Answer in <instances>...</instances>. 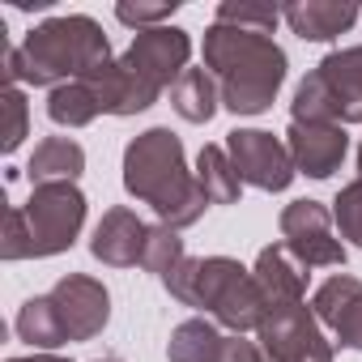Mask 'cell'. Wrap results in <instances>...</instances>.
Masks as SVG:
<instances>
[{
    "label": "cell",
    "mask_w": 362,
    "mask_h": 362,
    "mask_svg": "<svg viewBox=\"0 0 362 362\" xmlns=\"http://www.w3.org/2000/svg\"><path fill=\"white\" fill-rule=\"evenodd\" d=\"M103 64H111L107 30L86 13H64V18H47L43 26H35L22 39V47H5L0 77H5V86L26 81V86L56 90V86L98 73Z\"/></svg>",
    "instance_id": "1"
},
{
    "label": "cell",
    "mask_w": 362,
    "mask_h": 362,
    "mask_svg": "<svg viewBox=\"0 0 362 362\" xmlns=\"http://www.w3.org/2000/svg\"><path fill=\"white\" fill-rule=\"evenodd\" d=\"M124 188H128V197L145 201L162 218V226H170V230H184V226L201 222V214L209 209V192L188 170L184 141L170 128H145L141 136L128 141Z\"/></svg>",
    "instance_id": "2"
},
{
    "label": "cell",
    "mask_w": 362,
    "mask_h": 362,
    "mask_svg": "<svg viewBox=\"0 0 362 362\" xmlns=\"http://www.w3.org/2000/svg\"><path fill=\"white\" fill-rule=\"evenodd\" d=\"M205 69L218 81L226 111L260 115L273 107L290 60L269 35H252V30H235V26L214 22L205 30Z\"/></svg>",
    "instance_id": "3"
},
{
    "label": "cell",
    "mask_w": 362,
    "mask_h": 362,
    "mask_svg": "<svg viewBox=\"0 0 362 362\" xmlns=\"http://www.w3.org/2000/svg\"><path fill=\"white\" fill-rule=\"evenodd\" d=\"M162 286L170 298L205 311L214 324L230 332H256L264 320V294L252 269H243L230 256H188L175 273L162 277Z\"/></svg>",
    "instance_id": "4"
},
{
    "label": "cell",
    "mask_w": 362,
    "mask_h": 362,
    "mask_svg": "<svg viewBox=\"0 0 362 362\" xmlns=\"http://www.w3.org/2000/svg\"><path fill=\"white\" fill-rule=\"evenodd\" d=\"M290 115L298 124H362V43L328 52L298 81Z\"/></svg>",
    "instance_id": "5"
},
{
    "label": "cell",
    "mask_w": 362,
    "mask_h": 362,
    "mask_svg": "<svg viewBox=\"0 0 362 362\" xmlns=\"http://www.w3.org/2000/svg\"><path fill=\"white\" fill-rule=\"evenodd\" d=\"M22 222H26L22 260L60 256L77 243L86 226V197L77 184H39L30 188V201L22 205Z\"/></svg>",
    "instance_id": "6"
},
{
    "label": "cell",
    "mask_w": 362,
    "mask_h": 362,
    "mask_svg": "<svg viewBox=\"0 0 362 362\" xmlns=\"http://www.w3.org/2000/svg\"><path fill=\"white\" fill-rule=\"evenodd\" d=\"M256 341H260V362H332L324 324L315 320V311L307 303L264 307Z\"/></svg>",
    "instance_id": "7"
},
{
    "label": "cell",
    "mask_w": 362,
    "mask_h": 362,
    "mask_svg": "<svg viewBox=\"0 0 362 362\" xmlns=\"http://www.w3.org/2000/svg\"><path fill=\"white\" fill-rule=\"evenodd\" d=\"M226 153H230V162H235L243 184H252L260 192H286L294 184V175H298L286 141L264 132V128H235V132H226Z\"/></svg>",
    "instance_id": "8"
},
{
    "label": "cell",
    "mask_w": 362,
    "mask_h": 362,
    "mask_svg": "<svg viewBox=\"0 0 362 362\" xmlns=\"http://www.w3.org/2000/svg\"><path fill=\"white\" fill-rule=\"evenodd\" d=\"M281 243L307 264V269H341L345 264V243L337 239V222L320 201H294L281 209Z\"/></svg>",
    "instance_id": "9"
},
{
    "label": "cell",
    "mask_w": 362,
    "mask_h": 362,
    "mask_svg": "<svg viewBox=\"0 0 362 362\" xmlns=\"http://www.w3.org/2000/svg\"><path fill=\"white\" fill-rule=\"evenodd\" d=\"M47 298H52L69 341H94L111 320V294H107V286L98 277L69 273L47 290Z\"/></svg>",
    "instance_id": "10"
},
{
    "label": "cell",
    "mask_w": 362,
    "mask_h": 362,
    "mask_svg": "<svg viewBox=\"0 0 362 362\" xmlns=\"http://www.w3.org/2000/svg\"><path fill=\"white\" fill-rule=\"evenodd\" d=\"M124 60L158 90L175 86L179 77L188 73V60H192V39L188 30L179 26H153V30H136Z\"/></svg>",
    "instance_id": "11"
},
{
    "label": "cell",
    "mask_w": 362,
    "mask_h": 362,
    "mask_svg": "<svg viewBox=\"0 0 362 362\" xmlns=\"http://www.w3.org/2000/svg\"><path fill=\"white\" fill-rule=\"evenodd\" d=\"M286 149H290L298 175L328 179L332 170H341V162L349 153V136H345L341 124H298V119H290Z\"/></svg>",
    "instance_id": "12"
},
{
    "label": "cell",
    "mask_w": 362,
    "mask_h": 362,
    "mask_svg": "<svg viewBox=\"0 0 362 362\" xmlns=\"http://www.w3.org/2000/svg\"><path fill=\"white\" fill-rule=\"evenodd\" d=\"M311 311L345 349H362V281L358 277L349 273L328 277L311 294Z\"/></svg>",
    "instance_id": "13"
},
{
    "label": "cell",
    "mask_w": 362,
    "mask_h": 362,
    "mask_svg": "<svg viewBox=\"0 0 362 362\" xmlns=\"http://www.w3.org/2000/svg\"><path fill=\"white\" fill-rule=\"evenodd\" d=\"M81 81H90V90H94V98H98V107H103V115H136V111H149L153 103H158V86H149L124 56L119 60H111V64H103L98 73H90V77H81Z\"/></svg>",
    "instance_id": "14"
},
{
    "label": "cell",
    "mask_w": 362,
    "mask_h": 362,
    "mask_svg": "<svg viewBox=\"0 0 362 362\" xmlns=\"http://www.w3.org/2000/svg\"><path fill=\"white\" fill-rule=\"evenodd\" d=\"M145 239H149V226H145L132 209L115 205V209H107L103 222L94 226L90 252H94V260H103V264H111V269H132V264H141V256H145Z\"/></svg>",
    "instance_id": "15"
},
{
    "label": "cell",
    "mask_w": 362,
    "mask_h": 362,
    "mask_svg": "<svg viewBox=\"0 0 362 362\" xmlns=\"http://www.w3.org/2000/svg\"><path fill=\"white\" fill-rule=\"evenodd\" d=\"M281 22L307 43H332L358 22V5H349V0H290V5H281Z\"/></svg>",
    "instance_id": "16"
},
{
    "label": "cell",
    "mask_w": 362,
    "mask_h": 362,
    "mask_svg": "<svg viewBox=\"0 0 362 362\" xmlns=\"http://www.w3.org/2000/svg\"><path fill=\"white\" fill-rule=\"evenodd\" d=\"M252 277H256V286H260V294H264V307L303 303V294H307V264H303L286 243L260 247Z\"/></svg>",
    "instance_id": "17"
},
{
    "label": "cell",
    "mask_w": 362,
    "mask_h": 362,
    "mask_svg": "<svg viewBox=\"0 0 362 362\" xmlns=\"http://www.w3.org/2000/svg\"><path fill=\"white\" fill-rule=\"evenodd\" d=\"M86 170V149L73 136H47L35 145L30 162H26V179L30 188L39 184H77Z\"/></svg>",
    "instance_id": "18"
},
{
    "label": "cell",
    "mask_w": 362,
    "mask_h": 362,
    "mask_svg": "<svg viewBox=\"0 0 362 362\" xmlns=\"http://www.w3.org/2000/svg\"><path fill=\"white\" fill-rule=\"evenodd\" d=\"M170 107L179 119L188 124H209L222 107V94H218V81L209 77V69H188L170 86Z\"/></svg>",
    "instance_id": "19"
},
{
    "label": "cell",
    "mask_w": 362,
    "mask_h": 362,
    "mask_svg": "<svg viewBox=\"0 0 362 362\" xmlns=\"http://www.w3.org/2000/svg\"><path fill=\"white\" fill-rule=\"evenodd\" d=\"M222 345H226V332H218L209 315H197V320H184L179 328H170L166 358L170 362H218Z\"/></svg>",
    "instance_id": "20"
},
{
    "label": "cell",
    "mask_w": 362,
    "mask_h": 362,
    "mask_svg": "<svg viewBox=\"0 0 362 362\" xmlns=\"http://www.w3.org/2000/svg\"><path fill=\"white\" fill-rule=\"evenodd\" d=\"M197 179L209 192V205H239V197H243V179L222 145H205L197 153Z\"/></svg>",
    "instance_id": "21"
},
{
    "label": "cell",
    "mask_w": 362,
    "mask_h": 362,
    "mask_svg": "<svg viewBox=\"0 0 362 362\" xmlns=\"http://www.w3.org/2000/svg\"><path fill=\"white\" fill-rule=\"evenodd\" d=\"M13 328H18V337H22L26 345H35V349H43V354H52L56 345H64V341H69V337H64V328H60V315H56V307H52V298H47V294L26 298V303L18 307Z\"/></svg>",
    "instance_id": "22"
},
{
    "label": "cell",
    "mask_w": 362,
    "mask_h": 362,
    "mask_svg": "<svg viewBox=\"0 0 362 362\" xmlns=\"http://www.w3.org/2000/svg\"><path fill=\"white\" fill-rule=\"evenodd\" d=\"M103 115L90 81H69V86H56L47 94V119L60 124V128H86Z\"/></svg>",
    "instance_id": "23"
},
{
    "label": "cell",
    "mask_w": 362,
    "mask_h": 362,
    "mask_svg": "<svg viewBox=\"0 0 362 362\" xmlns=\"http://www.w3.org/2000/svg\"><path fill=\"white\" fill-rule=\"evenodd\" d=\"M184 260H188V252H184V239H179V230H170V226H149L141 269H149V273L162 281L166 273H175Z\"/></svg>",
    "instance_id": "24"
},
{
    "label": "cell",
    "mask_w": 362,
    "mask_h": 362,
    "mask_svg": "<svg viewBox=\"0 0 362 362\" xmlns=\"http://www.w3.org/2000/svg\"><path fill=\"white\" fill-rule=\"evenodd\" d=\"M277 22H281L277 5H256V0H222V5H218V26H235V30H252V35H273Z\"/></svg>",
    "instance_id": "25"
},
{
    "label": "cell",
    "mask_w": 362,
    "mask_h": 362,
    "mask_svg": "<svg viewBox=\"0 0 362 362\" xmlns=\"http://www.w3.org/2000/svg\"><path fill=\"white\" fill-rule=\"evenodd\" d=\"M0 111H5V128H0V149L13 153L30 136V103L18 86H0Z\"/></svg>",
    "instance_id": "26"
},
{
    "label": "cell",
    "mask_w": 362,
    "mask_h": 362,
    "mask_svg": "<svg viewBox=\"0 0 362 362\" xmlns=\"http://www.w3.org/2000/svg\"><path fill=\"white\" fill-rule=\"evenodd\" d=\"M332 222H337V230H341L354 247H362V175L337 192V201H332Z\"/></svg>",
    "instance_id": "27"
},
{
    "label": "cell",
    "mask_w": 362,
    "mask_h": 362,
    "mask_svg": "<svg viewBox=\"0 0 362 362\" xmlns=\"http://www.w3.org/2000/svg\"><path fill=\"white\" fill-rule=\"evenodd\" d=\"M179 9V0H158V5H115V18L124 22V26H136V30H153V26H162V22H170V13Z\"/></svg>",
    "instance_id": "28"
},
{
    "label": "cell",
    "mask_w": 362,
    "mask_h": 362,
    "mask_svg": "<svg viewBox=\"0 0 362 362\" xmlns=\"http://www.w3.org/2000/svg\"><path fill=\"white\" fill-rule=\"evenodd\" d=\"M9 362H69L60 354H30V358H9Z\"/></svg>",
    "instance_id": "29"
},
{
    "label": "cell",
    "mask_w": 362,
    "mask_h": 362,
    "mask_svg": "<svg viewBox=\"0 0 362 362\" xmlns=\"http://www.w3.org/2000/svg\"><path fill=\"white\" fill-rule=\"evenodd\" d=\"M94 362H119V358H94Z\"/></svg>",
    "instance_id": "30"
},
{
    "label": "cell",
    "mask_w": 362,
    "mask_h": 362,
    "mask_svg": "<svg viewBox=\"0 0 362 362\" xmlns=\"http://www.w3.org/2000/svg\"><path fill=\"white\" fill-rule=\"evenodd\" d=\"M358 170H362V145H358Z\"/></svg>",
    "instance_id": "31"
}]
</instances>
